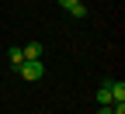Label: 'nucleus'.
<instances>
[{"label": "nucleus", "mask_w": 125, "mask_h": 114, "mask_svg": "<svg viewBox=\"0 0 125 114\" xmlns=\"http://www.w3.org/2000/svg\"><path fill=\"white\" fill-rule=\"evenodd\" d=\"M18 73H21V79H31V83H38V79L45 76V66L38 59H24L21 66H18Z\"/></svg>", "instance_id": "obj_1"}, {"label": "nucleus", "mask_w": 125, "mask_h": 114, "mask_svg": "<svg viewBox=\"0 0 125 114\" xmlns=\"http://www.w3.org/2000/svg\"><path fill=\"white\" fill-rule=\"evenodd\" d=\"M59 7L70 14V18H76V21H83L87 18V4L83 0H59Z\"/></svg>", "instance_id": "obj_2"}, {"label": "nucleus", "mask_w": 125, "mask_h": 114, "mask_svg": "<svg viewBox=\"0 0 125 114\" xmlns=\"http://www.w3.org/2000/svg\"><path fill=\"white\" fill-rule=\"evenodd\" d=\"M108 90H111V104H125V83H122V79H118V83L108 79Z\"/></svg>", "instance_id": "obj_3"}, {"label": "nucleus", "mask_w": 125, "mask_h": 114, "mask_svg": "<svg viewBox=\"0 0 125 114\" xmlns=\"http://www.w3.org/2000/svg\"><path fill=\"white\" fill-rule=\"evenodd\" d=\"M21 52H24V59H38V55H42V42H28Z\"/></svg>", "instance_id": "obj_4"}, {"label": "nucleus", "mask_w": 125, "mask_h": 114, "mask_svg": "<svg viewBox=\"0 0 125 114\" xmlns=\"http://www.w3.org/2000/svg\"><path fill=\"white\" fill-rule=\"evenodd\" d=\"M97 104H101V107H111V90H108V83L97 87Z\"/></svg>", "instance_id": "obj_5"}, {"label": "nucleus", "mask_w": 125, "mask_h": 114, "mask_svg": "<svg viewBox=\"0 0 125 114\" xmlns=\"http://www.w3.org/2000/svg\"><path fill=\"white\" fill-rule=\"evenodd\" d=\"M7 59L14 62V66H21V62H24V52H21V48H7Z\"/></svg>", "instance_id": "obj_6"}]
</instances>
